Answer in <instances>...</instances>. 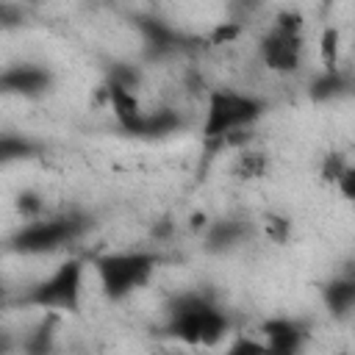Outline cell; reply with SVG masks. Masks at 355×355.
<instances>
[{"instance_id": "27", "label": "cell", "mask_w": 355, "mask_h": 355, "mask_svg": "<svg viewBox=\"0 0 355 355\" xmlns=\"http://www.w3.org/2000/svg\"><path fill=\"white\" fill-rule=\"evenodd\" d=\"M333 355H352V352H347V349H341V352H333Z\"/></svg>"}, {"instance_id": "26", "label": "cell", "mask_w": 355, "mask_h": 355, "mask_svg": "<svg viewBox=\"0 0 355 355\" xmlns=\"http://www.w3.org/2000/svg\"><path fill=\"white\" fill-rule=\"evenodd\" d=\"M3 300H6V286H3V280H0V305H3Z\"/></svg>"}, {"instance_id": "21", "label": "cell", "mask_w": 355, "mask_h": 355, "mask_svg": "<svg viewBox=\"0 0 355 355\" xmlns=\"http://www.w3.org/2000/svg\"><path fill=\"white\" fill-rule=\"evenodd\" d=\"M42 200H39V194H33V191H25V194H19V200H17V211L22 214V219L25 222H31V219H39L42 216Z\"/></svg>"}, {"instance_id": "1", "label": "cell", "mask_w": 355, "mask_h": 355, "mask_svg": "<svg viewBox=\"0 0 355 355\" xmlns=\"http://www.w3.org/2000/svg\"><path fill=\"white\" fill-rule=\"evenodd\" d=\"M266 114V103L258 94L239 92V89H211L205 100L202 116V139L211 147H230L241 144L250 136V128Z\"/></svg>"}, {"instance_id": "24", "label": "cell", "mask_w": 355, "mask_h": 355, "mask_svg": "<svg viewBox=\"0 0 355 355\" xmlns=\"http://www.w3.org/2000/svg\"><path fill=\"white\" fill-rule=\"evenodd\" d=\"M22 19V11L17 6H0V25H17Z\"/></svg>"}, {"instance_id": "14", "label": "cell", "mask_w": 355, "mask_h": 355, "mask_svg": "<svg viewBox=\"0 0 355 355\" xmlns=\"http://www.w3.org/2000/svg\"><path fill=\"white\" fill-rule=\"evenodd\" d=\"M44 147L22 133H11V130H0V166L8 164H19V161H31L42 153Z\"/></svg>"}, {"instance_id": "13", "label": "cell", "mask_w": 355, "mask_h": 355, "mask_svg": "<svg viewBox=\"0 0 355 355\" xmlns=\"http://www.w3.org/2000/svg\"><path fill=\"white\" fill-rule=\"evenodd\" d=\"M183 128V116L178 108H169V105H161V108H150L144 111V122L139 128V136L141 139H164V136H172Z\"/></svg>"}, {"instance_id": "8", "label": "cell", "mask_w": 355, "mask_h": 355, "mask_svg": "<svg viewBox=\"0 0 355 355\" xmlns=\"http://www.w3.org/2000/svg\"><path fill=\"white\" fill-rule=\"evenodd\" d=\"M139 33H141V42H144V55L150 61H164V58H172L178 53H183L191 39L178 31L175 25H169L166 19H158V17H141L139 19Z\"/></svg>"}, {"instance_id": "11", "label": "cell", "mask_w": 355, "mask_h": 355, "mask_svg": "<svg viewBox=\"0 0 355 355\" xmlns=\"http://www.w3.org/2000/svg\"><path fill=\"white\" fill-rule=\"evenodd\" d=\"M250 236V225L241 216H222L214 219L205 230V250L208 252H230L241 247Z\"/></svg>"}, {"instance_id": "4", "label": "cell", "mask_w": 355, "mask_h": 355, "mask_svg": "<svg viewBox=\"0 0 355 355\" xmlns=\"http://www.w3.org/2000/svg\"><path fill=\"white\" fill-rule=\"evenodd\" d=\"M158 263L161 258L150 250H119L92 258V269L108 302H122L133 291L144 288L153 280Z\"/></svg>"}, {"instance_id": "15", "label": "cell", "mask_w": 355, "mask_h": 355, "mask_svg": "<svg viewBox=\"0 0 355 355\" xmlns=\"http://www.w3.org/2000/svg\"><path fill=\"white\" fill-rule=\"evenodd\" d=\"M347 92H349V75H347L341 67H336V69H322V72L311 80V89H308L311 100H316V103L338 100V97H344Z\"/></svg>"}, {"instance_id": "5", "label": "cell", "mask_w": 355, "mask_h": 355, "mask_svg": "<svg viewBox=\"0 0 355 355\" xmlns=\"http://www.w3.org/2000/svg\"><path fill=\"white\" fill-rule=\"evenodd\" d=\"M83 261L80 258H67L61 261L50 275L36 280L19 302L25 308H36L44 313H78L80 300H83Z\"/></svg>"}, {"instance_id": "16", "label": "cell", "mask_w": 355, "mask_h": 355, "mask_svg": "<svg viewBox=\"0 0 355 355\" xmlns=\"http://www.w3.org/2000/svg\"><path fill=\"white\" fill-rule=\"evenodd\" d=\"M55 324H58V316L55 313H47L22 341V349L25 355H53L55 349Z\"/></svg>"}, {"instance_id": "6", "label": "cell", "mask_w": 355, "mask_h": 355, "mask_svg": "<svg viewBox=\"0 0 355 355\" xmlns=\"http://www.w3.org/2000/svg\"><path fill=\"white\" fill-rule=\"evenodd\" d=\"M302 50H305V39H302V17L297 11H283L272 28L266 31V36L261 39V61L266 64V69L288 75L297 72L302 64Z\"/></svg>"}, {"instance_id": "10", "label": "cell", "mask_w": 355, "mask_h": 355, "mask_svg": "<svg viewBox=\"0 0 355 355\" xmlns=\"http://www.w3.org/2000/svg\"><path fill=\"white\" fill-rule=\"evenodd\" d=\"M105 97H108V105H111V114L116 119V125L130 133V136H139V128L144 122V105L139 100L136 92L130 89H122V86H108L105 83Z\"/></svg>"}, {"instance_id": "3", "label": "cell", "mask_w": 355, "mask_h": 355, "mask_svg": "<svg viewBox=\"0 0 355 355\" xmlns=\"http://www.w3.org/2000/svg\"><path fill=\"white\" fill-rule=\"evenodd\" d=\"M92 216L83 211L47 214L25 222L19 230L8 236V250L17 255H53L72 244H78L92 230Z\"/></svg>"}, {"instance_id": "12", "label": "cell", "mask_w": 355, "mask_h": 355, "mask_svg": "<svg viewBox=\"0 0 355 355\" xmlns=\"http://www.w3.org/2000/svg\"><path fill=\"white\" fill-rule=\"evenodd\" d=\"M322 302L336 319L349 316L352 308H355V277L352 275H338V277L327 280L322 286Z\"/></svg>"}, {"instance_id": "22", "label": "cell", "mask_w": 355, "mask_h": 355, "mask_svg": "<svg viewBox=\"0 0 355 355\" xmlns=\"http://www.w3.org/2000/svg\"><path fill=\"white\" fill-rule=\"evenodd\" d=\"M239 33H241V25H239V22H222V25L214 28L211 42H214V44H225V42H233Z\"/></svg>"}, {"instance_id": "25", "label": "cell", "mask_w": 355, "mask_h": 355, "mask_svg": "<svg viewBox=\"0 0 355 355\" xmlns=\"http://www.w3.org/2000/svg\"><path fill=\"white\" fill-rule=\"evenodd\" d=\"M8 349H11V338L6 333H0V355H8Z\"/></svg>"}, {"instance_id": "19", "label": "cell", "mask_w": 355, "mask_h": 355, "mask_svg": "<svg viewBox=\"0 0 355 355\" xmlns=\"http://www.w3.org/2000/svg\"><path fill=\"white\" fill-rule=\"evenodd\" d=\"M349 166H352V164H349V158H347L344 153H327V155H324V161H322L319 175H322V180H324L327 186H336V183H338V178H341Z\"/></svg>"}, {"instance_id": "9", "label": "cell", "mask_w": 355, "mask_h": 355, "mask_svg": "<svg viewBox=\"0 0 355 355\" xmlns=\"http://www.w3.org/2000/svg\"><path fill=\"white\" fill-rule=\"evenodd\" d=\"M53 86V72L36 61H19L0 69V94L11 97H42Z\"/></svg>"}, {"instance_id": "2", "label": "cell", "mask_w": 355, "mask_h": 355, "mask_svg": "<svg viewBox=\"0 0 355 355\" xmlns=\"http://www.w3.org/2000/svg\"><path fill=\"white\" fill-rule=\"evenodd\" d=\"M166 333L189 347H216L230 333V316L208 294L186 291L166 311Z\"/></svg>"}, {"instance_id": "23", "label": "cell", "mask_w": 355, "mask_h": 355, "mask_svg": "<svg viewBox=\"0 0 355 355\" xmlns=\"http://www.w3.org/2000/svg\"><path fill=\"white\" fill-rule=\"evenodd\" d=\"M336 189L341 191V197H344V200H352V197H355V166H349V169L338 178Z\"/></svg>"}, {"instance_id": "7", "label": "cell", "mask_w": 355, "mask_h": 355, "mask_svg": "<svg viewBox=\"0 0 355 355\" xmlns=\"http://www.w3.org/2000/svg\"><path fill=\"white\" fill-rule=\"evenodd\" d=\"M258 341L263 344L266 355H302L311 333L302 322L291 316H269L258 327Z\"/></svg>"}, {"instance_id": "20", "label": "cell", "mask_w": 355, "mask_h": 355, "mask_svg": "<svg viewBox=\"0 0 355 355\" xmlns=\"http://www.w3.org/2000/svg\"><path fill=\"white\" fill-rule=\"evenodd\" d=\"M263 233L275 244H286L291 239V219L283 214H266L263 216Z\"/></svg>"}, {"instance_id": "18", "label": "cell", "mask_w": 355, "mask_h": 355, "mask_svg": "<svg viewBox=\"0 0 355 355\" xmlns=\"http://www.w3.org/2000/svg\"><path fill=\"white\" fill-rule=\"evenodd\" d=\"M338 28L327 25L322 31V39H319V58H322V69H336L338 67Z\"/></svg>"}, {"instance_id": "17", "label": "cell", "mask_w": 355, "mask_h": 355, "mask_svg": "<svg viewBox=\"0 0 355 355\" xmlns=\"http://www.w3.org/2000/svg\"><path fill=\"white\" fill-rule=\"evenodd\" d=\"M230 172L239 180H258L269 172V158L263 153H255V150H239V155L233 158Z\"/></svg>"}]
</instances>
